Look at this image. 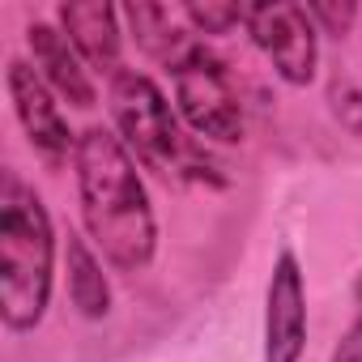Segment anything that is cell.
<instances>
[{
	"mask_svg": "<svg viewBox=\"0 0 362 362\" xmlns=\"http://www.w3.org/2000/svg\"><path fill=\"white\" fill-rule=\"evenodd\" d=\"M9 98H13V111H18V119H22V128H26V136H30V145L47 158V162H60L64 153H69V124H64V115H60V107L52 103V94H47V81L30 69V64H22V60H13L9 64Z\"/></svg>",
	"mask_w": 362,
	"mask_h": 362,
	"instance_id": "obj_7",
	"label": "cell"
},
{
	"mask_svg": "<svg viewBox=\"0 0 362 362\" xmlns=\"http://www.w3.org/2000/svg\"><path fill=\"white\" fill-rule=\"evenodd\" d=\"M69 298H73V303L81 307V315H90V320L107 315V307H111V290H107L103 269L94 264V256L86 252V243L73 239V235H69Z\"/></svg>",
	"mask_w": 362,
	"mask_h": 362,
	"instance_id": "obj_11",
	"label": "cell"
},
{
	"mask_svg": "<svg viewBox=\"0 0 362 362\" xmlns=\"http://www.w3.org/2000/svg\"><path fill=\"white\" fill-rule=\"evenodd\" d=\"M188 9V22H192V30L201 35H226L235 22H243L247 18V5H184Z\"/></svg>",
	"mask_w": 362,
	"mask_h": 362,
	"instance_id": "obj_12",
	"label": "cell"
},
{
	"mask_svg": "<svg viewBox=\"0 0 362 362\" xmlns=\"http://www.w3.org/2000/svg\"><path fill=\"white\" fill-rule=\"evenodd\" d=\"M243 22H247L256 47L281 73V81L307 86L315 77V22H311L307 5H286V0H273V5H247Z\"/></svg>",
	"mask_w": 362,
	"mask_h": 362,
	"instance_id": "obj_5",
	"label": "cell"
},
{
	"mask_svg": "<svg viewBox=\"0 0 362 362\" xmlns=\"http://www.w3.org/2000/svg\"><path fill=\"white\" fill-rule=\"evenodd\" d=\"M175 98L184 119L209 136V141H239L243 136V107L235 94V81L226 73V64L197 43L184 60L175 64Z\"/></svg>",
	"mask_w": 362,
	"mask_h": 362,
	"instance_id": "obj_4",
	"label": "cell"
},
{
	"mask_svg": "<svg viewBox=\"0 0 362 362\" xmlns=\"http://www.w3.org/2000/svg\"><path fill=\"white\" fill-rule=\"evenodd\" d=\"M77 188L86 226L94 243L107 252V260L128 273L145 269L158 243L153 209L128 149L107 128H90L77 141Z\"/></svg>",
	"mask_w": 362,
	"mask_h": 362,
	"instance_id": "obj_1",
	"label": "cell"
},
{
	"mask_svg": "<svg viewBox=\"0 0 362 362\" xmlns=\"http://www.w3.org/2000/svg\"><path fill=\"white\" fill-rule=\"evenodd\" d=\"M307 13H311V22H324L332 35H341V30L354 22L358 9H354V5H341V9H337V5H307Z\"/></svg>",
	"mask_w": 362,
	"mask_h": 362,
	"instance_id": "obj_13",
	"label": "cell"
},
{
	"mask_svg": "<svg viewBox=\"0 0 362 362\" xmlns=\"http://www.w3.org/2000/svg\"><path fill=\"white\" fill-rule=\"evenodd\" d=\"M332 362H362V320L345 332V341L337 345V354H332Z\"/></svg>",
	"mask_w": 362,
	"mask_h": 362,
	"instance_id": "obj_14",
	"label": "cell"
},
{
	"mask_svg": "<svg viewBox=\"0 0 362 362\" xmlns=\"http://www.w3.org/2000/svg\"><path fill=\"white\" fill-rule=\"evenodd\" d=\"M124 18L132 22L136 39L145 52H153L158 60H166L170 69L184 60L192 47H197V30H188V9H166V5H128Z\"/></svg>",
	"mask_w": 362,
	"mask_h": 362,
	"instance_id": "obj_10",
	"label": "cell"
},
{
	"mask_svg": "<svg viewBox=\"0 0 362 362\" xmlns=\"http://www.w3.org/2000/svg\"><path fill=\"white\" fill-rule=\"evenodd\" d=\"M26 43H30V52H35V64L43 69V77H47L73 107H90V103H94V86H90V77H86V69H81L77 47L69 43V35L52 30L47 22H35V26L26 30Z\"/></svg>",
	"mask_w": 362,
	"mask_h": 362,
	"instance_id": "obj_9",
	"label": "cell"
},
{
	"mask_svg": "<svg viewBox=\"0 0 362 362\" xmlns=\"http://www.w3.org/2000/svg\"><path fill=\"white\" fill-rule=\"evenodd\" d=\"M111 111H115V124H119L128 149L149 170H158L166 179H184V170H192V149L179 136L170 103L145 73H119L115 77Z\"/></svg>",
	"mask_w": 362,
	"mask_h": 362,
	"instance_id": "obj_3",
	"label": "cell"
},
{
	"mask_svg": "<svg viewBox=\"0 0 362 362\" xmlns=\"http://www.w3.org/2000/svg\"><path fill=\"white\" fill-rule=\"evenodd\" d=\"M307 341V298L303 273L290 252L277 256L269 277V311H264V362H298Z\"/></svg>",
	"mask_w": 362,
	"mask_h": 362,
	"instance_id": "obj_6",
	"label": "cell"
},
{
	"mask_svg": "<svg viewBox=\"0 0 362 362\" xmlns=\"http://www.w3.org/2000/svg\"><path fill=\"white\" fill-rule=\"evenodd\" d=\"M52 218L13 170L0 179V311L9 328H35L52 294Z\"/></svg>",
	"mask_w": 362,
	"mask_h": 362,
	"instance_id": "obj_2",
	"label": "cell"
},
{
	"mask_svg": "<svg viewBox=\"0 0 362 362\" xmlns=\"http://www.w3.org/2000/svg\"><path fill=\"white\" fill-rule=\"evenodd\" d=\"M60 26H64L69 43L77 47V56L90 69L119 77V26H115L111 5H103V0H73V5H60Z\"/></svg>",
	"mask_w": 362,
	"mask_h": 362,
	"instance_id": "obj_8",
	"label": "cell"
}]
</instances>
